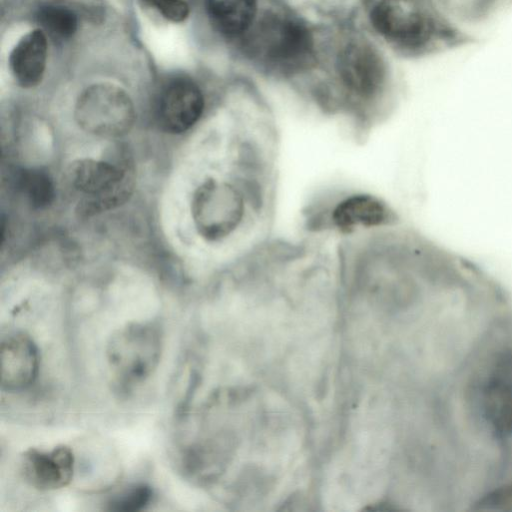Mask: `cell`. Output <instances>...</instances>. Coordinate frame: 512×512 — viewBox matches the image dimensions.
Segmentation results:
<instances>
[{
	"mask_svg": "<svg viewBox=\"0 0 512 512\" xmlns=\"http://www.w3.org/2000/svg\"><path fill=\"white\" fill-rule=\"evenodd\" d=\"M39 371V352L24 333H12L1 341L0 384L7 392H19L34 383Z\"/></svg>",
	"mask_w": 512,
	"mask_h": 512,
	"instance_id": "cell-9",
	"label": "cell"
},
{
	"mask_svg": "<svg viewBox=\"0 0 512 512\" xmlns=\"http://www.w3.org/2000/svg\"><path fill=\"white\" fill-rule=\"evenodd\" d=\"M156 9L165 18L173 22H181L188 17L189 6L184 0H142Z\"/></svg>",
	"mask_w": 512,
	"mask_h": 512,
	"instance_id": "cell-16",
	"label": "cell"
},
{
	"mask_svg": "<svg viewBox=\"0 0 512 512\" xmlns=\"http://www.w3.org/2000/svg\"><path fill=\"white\" fill-rule=\"evenodd\" d=\"M477 506L480 510H512V485L489 493L477 503Z\"/></svg>",
	"mask_w": 512,
	"mask_h": 512,
	"instance_id": "cell-17",
	"label": "cell"
},
{
	"mask_svg": "<svg viewBox=\"0 0 512 512\" xmlns=\"http://www.w3.org/2000/svg\"><path fill=\"white\" fill-rule=\"evenodd\" d=\"M75 119L87 133L100 137H120L128 133L135 122V109L129 95L107 83L88 87L79 96Z\"/></svg>",
	"mask_w": 512,
	"mask_h": 512,
	"instance_id": "cell-5",
	"label": "cell"
},
{
	"mask_svg": "<svg viewBox=\"0 0 512 512\" xmlns=\"http://www.w3.org/2000/svg\"><path fill=\"white\" fill-rule=\"evenodd\" d=\"M153 491L146 484H134L113 495L107 504L110 511L135 512L151 501Z\"/></svg>",
	"mask_w": 512,
	"mask_h": 512,
	"instance_id": "cell-15",
	"label": "cell"
},
{
	"mask_svg": "<svg viewBox=\"0 0 512 512\" xmlns=\"http://www.w3.org/2000/svg\"><path fill=\"white\" fill-rule=\"evenodd\" d=\"M37 20L43 30L59 40L71 38L78 26L76 14L64 6L46 5L39 9Z\"/></svg>",
	"mask_w": 512,
	"mask_h": 512,
	"instance_id": "cell-14",
	"label": "cell"
},
{
	"mask_svg": "<svg viewBox=\"0 0 512 512\" xmlns=\"http://www.w3.org/2000/svg\"><path fill=\"white\" fill-rule=\"evenodd\" d=\"M207 12L223 34L243 36L253 24L256 0H206Z\"/></svg>",
	"mask_w": 512,
	"mask_h": 512,
	"instance_id": "cell-12",
	"label": "cell"
},
{
	"mask_svg": "<svg viewBox=\"0 0 512 512\" xmlns=\"http://www.w3.org/2000/svg\"><path fill=\"white\" fill-rule=\"evenodd\" d=\"M340 78L356 99L368 102L382 89L385 70L378 54L369 46L351 44L339 56Z\"/></svg>",
	"mask_w": 512,
	"mask_h": 512,
	"instance_id": "cell-7",
	"label": "cell"
},
{
	"mask_svg": "<svg viewBox=\"0 0 512 512\" xmlns=\"http://www.w3.org/2000/svg\"><path fill=\"white\" fill-rule=\"evenodd\" d=\"M70 180L82 195L77 213L90 217L124 204L134 189V169L129 160L117 164L94 159L75 161Z\"/></svg>",
	"mask_w": 512,
	"mask_h": 512,
	"instance_id": "cell-3",
	"label": "cell"
},
{
	"mask_svg": "<svg viewBox=\"0 0 512 512\" xmlns=\"http://www.w3.org/2000/svg\"><path fill=\"white\" fill-rule=\"evenodd\" d=\"M162 352L159 326L128 324L110 339L107 358L116 387L127 392L144 382L156 369Z\"/></svg>",
	"mask_w": 512,
	"mask_h": 512,
	"instance_id": "cell-2",
	"label": "cell"
},
{
	"mask_svg": "<svg viewBox=\"0 0 512 512\" xmlns=\"http://www.w3.org/2000/svg\"><path fill=\"white\" fill-rule=\"evenodd\" d=\"M75 458L67 446L51 451L29 449L21 456L20 470L24 479L39 490H56L70 483L74 474Z\"/></svg>",
	"mask_w": 512,
	"mask_h": 512,
	"instance_id": "cell-10",
	"label": "cell"
},
{
	"mask_svg": "<svg viewBox=\"0 0 512 512\" xmlns=\"http://www.w3.org/2000/svg\"><path fill=\"white\" fill-rule=\"evenodd\" d=\"M204 98L199 87L187 79H176L162 91L158 103L161 128L172 134L190 129L201 117Z\"/></svg>",
	"mask_w": 512,
	"mask_h": 512,
	"instance_id": "cell-8",
	"label": "cell"
},
{
	"mask_svg": "<svg viewBox=\"0 0 512 512\" xmlns=\"http://www.w3.org/2000/svg\"><path fill=\"white\" fill-rule=\"evenodd\" d=\"M481 390L484 417L501 438L512 436V353H500Z\"/></svg>",
	"mask_w": 512,
	"mask_h": 512,
	"instance_id": "cell-6",
	"label": "cell"
},
{
	"mask_svg": "<svg viewBox=\"0 0 512 512\" xmlns=\"http://www.w3.org/2000/svg\"><path fill=\"white\" fill-rule=\"evenodd\" d=\"M306 214L309 230L346 236L392 227L397 222L395 211L382 198L365 192L325 196L311 204Z\"/></svg>",
	"mask_w": 512,
	"mask_h": 512,
	"instance_id": "cell-1",
	"label": "cell"
},
{
	"mask_svg": "<svg viewBox=\"0 0 512 512\" xmlns=\"http://www.w3.org/2000/svg\"><path fill=\"white\" fill-rule=\"evenodd\" d=\"M47 58V39L42 30L23 36L10 54V68L23 87L36 86L42 79Z\"/></svg>",
	"mask_w": 512,
	"mask_h": 512,
	"instance_id": "cell-11",
	"label": "cell"
},
{
	"mask_svg": "<svg viewBox=\"0 0 512 512\" xmlns=\"http://www.w3.org/2000/svg\"><path fill=\"white\" fill-rule=\"evenodd\" d=\"M18 186L34 208H46L54 200V184L45 171L31 169L21 172L18 177Z\"/></svg>",
	"mask_w": 512,
	"mask_h": 512,
	"instance_id": "cell-13",
	"label": "cell"
},
{
	"mask_svg": "<svg viewBox=\"0 0 512 512\" xmlns=\"http://www.w3.org/2000/svg\"><path fill=\"white\" fill-rule=\"evenodd\" d=\"M244 35L245 46L252 56L274 70L297 69L311 51L306 28L293 19L278 15L265 16Z\"/></svg>",
	"mask_w": 512,
	"mask_h": 512,
	"instance_id": "cell-4",
	"label": "cell"
}]
</instances>
